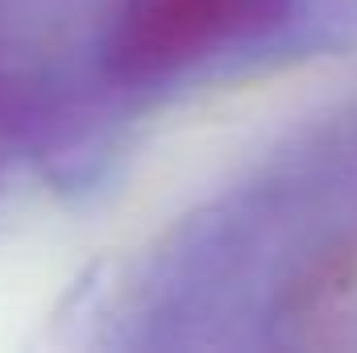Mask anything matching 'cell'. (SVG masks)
I'll list each match as a JSON object with an SVG mask.
<instances>
[{
    "label": "cell",
    "instance_id": "7a4b0ae2",
    "mask_svg": "<svg viewBox=\"0 0 357 353\" xmlns=\"http://www.w3.org/2000/svg\"><path fill=\"white\" fill-rule=\"evenodd\" d=\"M291 0H121L104 33V71L121 88H158L220 67L287 21Z\"/></svg>",
    "mask_w": 357,
    "mask_h": 353
},
{
    "label": "cell",
    "instance_id": "6da1fadb",
    "mask_svg": "<svg viewBox=\"0 0 357 353\" xmlns=\"http://www.w3.org/2000/svg\"><path fill=\"white\" fill-rule=\"evenodd\" d=\"M175 291L178 345L357 350V108L195 225Z\"/></svg>",
    "mask_w": 357,
    "mask_h": 353
}]
</instances>
